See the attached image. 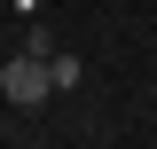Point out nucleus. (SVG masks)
Returning <instances> with one entry per match:
<instances>
[{"mask_svg":"<svg viewBox=\"0 0 157 149\" xmlns=\"http://www.w3.org/2000/svg\"><path fill=\"white\" fill-rule=\"evenodd\" d=\"M47 55H39V47H24V55H8L0 63V102H8V110H39V102H47Z\"/></svg>","mask_w":157,"mask_h":149,"instance_id":"f257e3e1","label":"nucleus"},{"mask_svg":"<svg viewBox=\"0 0 157 149\" xmlns=\"http://www.w3.org/2000/svg\"><path fill=\"white\" fill-rule=\"evenodd\" d=\"M78 78H86V63H78V55H47V86H55V94H71Z\"/></svg>","mask_w":157,"mask_h":149,"instance_id":"f03ea898","label":"nucleus"}]
</instances>
